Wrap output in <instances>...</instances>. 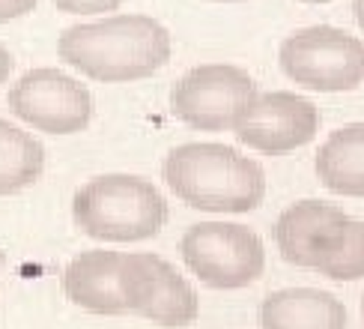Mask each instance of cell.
<instances>
[{"instance_id": "obj_18", "label": "cell", "mask_w": 364, "mask_h": 329, "mask_svg": "<svg viewBox=\"0 0 364 329\" xmlns=\"http://www.w3.org/2000/svg\"><path fill=\"white\" fill-rule=\"evenodd\" d=\"M9 75H12V54L6 51V45L0 42V87L6 84Z\"/></svg>"}, {"instance_id": "obj_6", "label": "cell", "mask_w": 364, "mask_h": 329, "mask_svg": "<svg viewBox=\"0 0 364 329\" xmlns=\"http://www.w3.org/2000/svg\"><path fill=\"white\" fill-rule=\"evenodd\" d=\"M260 96L257 81L233 63L188 69L171 90V111L197 132H233Z\"/></svg>"}, {"instance_id": "obj_12", "label": "cell", "mask_w": 364, "mask_h": 329, "mask_svg": "<svg viewBox=\"0 0 364 329\" xmlns=\"http://www.w3.org/2000/svg\"><path fill=\"white\" fill-rule=\"evenodd\" d=\"M260 329H346L350 314L323 288H284L263 299Z\"/></svg>"}, {"instance_id": "obj_11", "label": "cell", "mask_w": 364, "mask_h": 329, "mask_svg": "<svg viewBox=\"0 0 364 329\" xmlns=\"http://www.w3.org/2000/svg\"><path fill=\"white\" fill-rule=\"evenodd\" d=\"M119 261L123 254L111 249L81 251L63 269V293L72 306L87 314L119 318L129 314L123 293H119Z\"/></svg>"}, {"instance_id": "obj_7", "label": "cell", "mask_w": 364, "mask_h": 329, "mask_svg": "<svg viewBox=\"0 0 364 329\" xmlns=\"http://www.w3.org/2000/svg\"><path fill=\"white\" fill-rule=\"evenodd\" d=\"M119 293L129 314L168 326V329H182L197 320V303L194 288L186 281L179 269L159 258L153 251H134L123 254L119 261Z\"/></svg>"}, {"instance_id": "obj_16", "label": "cell", "mask_w": 364, "mask_h": 329, "mask_svg": "<svg viewBox=\"0 0 364 329\" xmlns=\"http://www.w3.org/2000/svg\"><path fill=\"white\" fill-rule=\"evenodd\" d=\"M126 0H54V6L66 15H108Z\"/></svg>"}, {"instance_id": "obj_1", "label": "cell", "mask_w": 364, "mask_h": 329, "mask_svg": "<svg viewBox=\"0 0 364 329\" xmlns=\"http://www.w3.org/2000/svg\"><path fill=\"white\" fill-rule=\"evenodd\" d=\"M57 54L84 78L129 84L153 78L159 69H164L173 45L161 21L141 12H123L66 27L57 39Z\"/></svg>"}, {"instance_id": "obj_19", "label": "cell", "mask_w": 364, "mask_h": 329, "mask_svg": "<svg viewBox=\"0 0 364 329\" xmlns=\"http://www.w3.org/2000/svg\"><path fill=\"white\" fill-rule=\"evenodd\" d=\"M353 15H355V24L364 30V0H355L353 4Z\"/></svg>"}, {"instance_id": "obj_2", "label": "cell", "mask_w": 364, "mask_h": 329, "mask_svg": "<svg viewBox=\"0 0 364 329\" xmlns=\"http://www.w3.org/2000/svg\"><path fill=\"white\" fill-rule=\"evenodd\" d=\"M161 174L176 198L200 213H251L266 198L263 164L218 141L173 147Z\"/></svg>"}, {"instance_id": "obj_17", "label": "cell", "mask_w": 364, "mask_h": 329, "mask_svg": "<svg viewBox=\"0 0 364 329\" xmlns=\"http://www.w3.org/2000/svg\"><path fill=\"white\" fill-rule=\"evenodd\" d=\"M33 9H36V0H0V24L21 19V15Z\"/></svg>"}, {"instance_id": "obj_8", "label": "cell", "mask_w": 364, "mask_h": 329, "mask_svg": "<svg viewBox=\"0 0 364 329\" xmlns=\"http://www.w3.org/2000/svg\"><path fill=\"white\" fill-rule=\"evenodd\" d=\"M9 111L45 135H75L93 123V93L63 69H27L9 90Z\"/></svg>"}, {"instance_id": "obj_20", "label": "cell", "mask_w": 364, "mask_h": 329, "mask_svg": "<svg viewBox=\"0 0 364 329\" xmlns=\"http://www.w3.org/2000/svg\"><path fill=\"white\" fill-rule=\"evenodd\" d=\"M206 4H245V0H206Z\"/></svg>"}, {"instance_id": "obj_14", "label": "cell", "mask_w": 364, "mask_h": 329, "mask_svg": "<svg viewBox=\"0 0 364 329\" xmlns=\"http://www.w3.org/2000/svg\"><path fill=\"white\" fill-rule=\"evenodd\" d=\"M45 171V144L27 129L0 120V198L33 186Z\"/></svg>"}, {"instance_id": "obj_15", "label": "cell", "mask_w": 364, "mask_h": 329, "mask_svg": "<svg viewBox=\"0 0 364 329\" xmlns=\"http://www.w3.org/2000/svg\"><path fill=\"white\" fill-rule=\"evenodd\" d=\"M314 273L331 281H358L364 278V221L353 219L346 221V231L341 246L314 266Z\"/></svg>"}, {"instance_id": "obj_5", "label": "cell", "mask_w": 364, "mask_h": 329, "mask_svg": "<svg viewBox=\"0 0 364 329\" xmlns=\"http://www.w3.org/2000/svg\"><path fill=\"white\" fill-rule=\"evenodd\" d=\"M278 66L311 93H350L364 84V42L331 24H314L287 36Z\"/></svg>"}, {"instance_id": "obj_21", "label": "cell", "mask_w": 364, "mask_h": 329, "mask_svg": "<svg viewBox=\"0 0 364 329\" xmlns=\"http://www.w3.org/2000/svg\"><path fill=\"white\" fill-rule=\"evenodd\" d=\"M299 4H331V0H299Z\"/></svg>"}, {"instance_id": "obj_4", "label": "cell", "mask_w": 364, "mask_h": 329, "mask_svg": "<svg viewBox=\"0 0 364 329\" xmlns=\"http://www.w3.org/2000/svg\"><path fill=\"white\" fill-rule=\"evenodd\" d=\"M179 254L191 276L212 291L248 288L266 273L263 239L239 221H197L182 234Z\"/></svg>"}, {"instance_id": "obj_10", "label": "cell", "mask_w": 364, "mask_h": 329, "mask_svg": "<svg viewBox=\"0 0 364 329\" xmlns=\"http://www.w3.org/2000/svg\"><path fill=\"white\" fill-rule=\"evenodd\" d=\"M346 221H350V216L328 201H320V198L296 201L275 221L278 251L284 254L287 263L314 269L341 246Z\"/></svg>"}, {"instance_id": "obj_9", "label": "cell", "mask_w": 364, "mask_h": 329, "mask_svg": "<svg viewBox=\"0 0 364 329\" xmlns=\"http://www.w3.org/2000/svg\"><path fill=\"white\" fill-rule=\"evenodd\" d=\"M320 111L301 93L269 90L254 99L248 114L233 129L236 141L263 156H287L316 138Z\"/></svg>"}, {"instance_id": "obj_22", "label": "cell", "mask_w": 364, "mask_h": 329, "mask_svg": "<svg viewBox=\"0 0 364 329\" xmlns=\"http://www.w3.org/2000/svg\"><path fill=\"white\" fill-rule=\"evenodd\" d=\"M4 261H6V258H4V251H0V269H4Z\"/></svg>"}, {"instance_id": "obj_3", "label": "cell", "mask_w": 364, "mask_h": 329, "mask_svg": "<svg viewBox=\"0 0 364 329\" xmlns=\"http://www.w3.org/2000/svg\"><path fill=\"white\" fill-rule=\"evenodd\" d=\"M164 194L138 174H99L75 192L72 219L99 243H141L168 224Z\"/></svg>"}, {"instance_id": "obj_23", "label": "cell", "mask_w": 364, "mask_h": 329, "mask_svg": "<svg viewBox=\"0 0 364 329\" xmlns=\"http://www.w3.org/2000/svg\"><path fill=\"white\" fill-rule=\"evenodd\" d=\"M361 314H364V296H361Z\"/></svg>"}, {"instance_id": "obj_13", "label": "cell", "mask_w": 364, "mask_h": 329, "mask_svg": "<svg viewBox=\"0 0 364 329\" xmlns=\"http://www.w3.org/2000/svg\"><path fill=\"white\" fill-rule=\"evenodd\" d=\"M314 164L328 192L343 198H364V123L331 132L316 150Z\"/></svg>"}]
</instances>
